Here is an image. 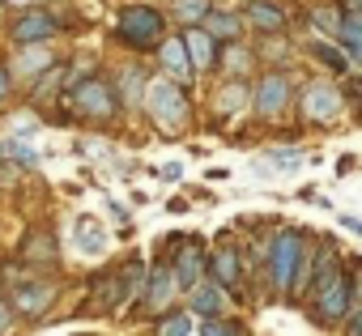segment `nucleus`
Instances as JSON below:
<instances>
[{"instance_id":"1","label":"nucleus","mask_w":362,"mask_h":336,"mask_svg":"<svg viewBox=\"0 0 362 336\" xmlns=\"http://www.w3.org/2000/svg\"><path fill=\"white\" fill-rule=\"evenodd\" d=\"M115 39L132 52H153L166 43V18L153 5H124L115 18Z\"/></svg>"},{"instance_id":"2","label":"nucleus","mask_w":362,"mask_h":336,"mask_svg":"<svg viewBox=\"0 0 362 336\" xmlns=\"http://www.w3.org/2000/svg\"><path fill=\"white\" fill-rule=\"evenodd\" d=\"M303 234H307V230H281V234L273 239V247H269V281H273L277 294L294 289V281L307 272V260H303L307 239H303Z\"/></svg>"},{"instance_id":"3","label":"nucleus","mask_w":362,"mask_h":336,"mask_svg":"<svg viewBox=\"0 0 362 336\" xmlns=\"http://www.w3.org/2000/svg\"><path fill=\"white\" fill-rule=\"evenodd\" d=\"M145 107L153 115V124H166V128H179L188 119V98L170 77H153L145 81Z\"/></svg>"},{"instance_id":"4","label":"nucleus","mask_w":362,"mask_h":336,"mask_svg":"<svg viewBox=\"0 0 362 336\" xmlns=\"http://www.w3.org/2000/svg\"><path fill=\"white\" fill-rule=\"evenodd\" d=\"M175 247H179V256H175V264H170L175 285H179V289H197V285H205V272H209L205 243H201V239H184V243H175Z\"/></svg>"},{"instance_id":"5","label":"nucleus","mask_w":362,"mask_h":336,"mask_svg":"<svg viewBox=\"0 0 362 336\" xmlns=\"http://www.w3.org/2000/svg\"><path fill=\"white\" fill-rule=\"evenodd\" d=\"M349 302H354L349 272H341V268H337V277H332L328 285H320V289H315V319H320V323H341V319H345V311H349Z\"/></svg>"},{"instance_id":"6","label":"nucleus","mask_w":362,"mask_h":336,"mask_svg":"<svg viewBox=\"0 0 362 336\" xmlns=\"http://www.w3.org/2000/svg\"><path fill=\"white\" fill-rule=\"evenodd\" d=\"M73 107L81 111V115H90V119H111L115 111H119V98L111 94V85L107 81H77V90H73Z\"/></svg>"},{"instance_id":"7","label":"nucleus","mask_w":362,"mask_h":336,"mask_svg":"<svg viewBox=\"0 0 362 336\" xmlns=\"http://www.w3.org/2000/svg\"><path fill=\"white\" fill-rule=\"evenodd\" d=\"M56 30H60V22H56L47 9H26V13L13 22V30H9V35H13V43H18V47H39V43H47Z\"/></svg>"},{"instance_id":"8","label":"nucleus","mask_w":362,"mask_h":336,"mask_svg":"<svg viewBox=\"0 0 362 336\" xmlns=\"http://www.w3.org/2000/svg\"><path fill=\"white\" fill-rule=\"evenodd\" d=\"M303 111H307V119L328 124V119L341 111V90L328 85V81H311V85L303 90Z\"/></svg>"},{"instance_id":"9","label":"nucleus","mask_w":362,"mask_h":336,"mask_svg":"<svg viewBox=\"0 0 362 336\" xmlns=\"http://www.w3.org/2000/svg\"><path fill=\"white\" fill-rule=\"evenodd\" d=\"M52 298H56V285H52V281H22V285L13 289V311H18L22 319H39Z\"/></svg>"},{"instance_id":"10","label":"nucleus","mask_w":362,"mask_h":336,"mask_svg":"<svg viewBox=\"0 0 362 336\" xmlns=\"http://www.w3.org/2000/svg\"><path fill=\"white\" fill-rule=\"evenodd\" d=\"M252 102H256L260 115H277V111L290 102V77H286V73H269V77H260Z\"/></svg>"},{"instance_id":"11","label":"nucleus","mask_w":362,"mask_h":336,"mask_svg":"<svg viewBox=\"0 0 362 336\" xmlns=\"http://www.w3.org/2000/svg\"><path fill=\"white\" fill-rule=\"evenodd\" d=\"M162 68H166L170 81H192V77H197V68H192V60H188V47H184V35L162 43Z\"/></svg>"},{"instance_id":"12","label":"nucleus","mask_w":362,"mask_h":336,"mask_svg":"<svg viewBox=\"0 0 362 336\" xmlns=\"http://www.w3.org/2000/svg\"><path fill=\"white\" fill-rule=\"evenodd\" d=\"M184 47H188V60H192V68H214V60H218V43L205 35V26H192V30H184Z\"/></svg>"},{"instance_id":"13","label":"nucleus","mask_w":362,"mask_h":336,"mask_svg":"<svg viewBox=\"0 0 362 336\" xmlns=\"http://www.w3.org/2000/svg\"><path fill=\"white\" fill-rule=\"evenodd\" d=\"M209 277H214V285L235 289V285H239V251H235V247H218V251L209 256Z\"/></svg>"},{"instance_id":"14","label":"nucleus","mask_w":362,"mask_h":336,"mask_svg":"<svg viewBox=\"0 0 362 336\" xmlns=\"http://www.w3.org/2000/svg\"><path fill=\"white\" fill-rule=\"evenodd\" d=\"M124 277H128V268L124 272H107V277H98V285H94V302L103 306V311H115L128 294H124Z\"/></svg>"},{"instance_id":"15","label":"nucleus","mask_w":362,"mask_h":336,"mask_svg":"<svg viewBox=\"0 0 362 336\" xmlns=\"http://www.w3.org/2000/svg\"><path fill=\"white\" fill-rule=\"evenodd\" d=\"M247 22H252V26H260L264 35L286 30V13H281L277 5H269V0H252V5H247Z\"/></svg>"},{"instance_id":"16","label":"nucleus","mask_w":362,"mask_h":336,"mask_svg":"<svg viewBox=\"0 0 362 336\" xmlns=\"http://www.w3.org/2000/svg\"><path fill=\"white\" fill-rule=\"evenodd\" d=\"M170 294H175V272H170V264H158L153 277H149V294H145V302H149L153 311H162V306L170 302Z\"/></svg>"},{"instance_id":"17","label":"nucleus","mask_w":362,"mask_h":336,"mask_svg":"<svg viewBox=\"0 0 362 336\" xmlns=\"http://www.w3.org/2000/svg\"><path fill=\"white\" fill-rule=\"evenodd\" d=\"M222 302H226V289H222V285H197V289H192V311L205 315V319H218Z\"/></svg>"},{"instance_id":"18","label":"nucleus","mask_w":362,"mask_h":336,"mask_svg":"<svg viewBox=\"0 0 362 336\" xmlns=\"http://www.w3.org/2000/svg\"><path fill=\"white\" fill-rule=\"evenodd\" d=\"M209 13H214L209 0H175V18L184 22L188 30H192V26H205V18H209Z\"/></svg>"},{"instance_id":"19","label":"nucleus","mask_w":362,"mask_h":336,"mask_svg":"<svg viewBox=\"0 0 362 336\" xmlns=\"http://www.w3.org/2000/svg\"><path fill=\"white\" fill-rule=\"evenodd\" d=\"M239 26H243V22H239L235 13H209V18H205V35H209L214 43H218V39H226V43L239 39Z\"/></svg>"},{"instance_id":"20","label":"nucleus","mask_w":362,"mask_h":336,"mask_svg":"<svg viewBox=\"0 0 362 336\" xmlns=\"http://www.w3.org/2000/svg\"><path fill=\"white\" fill-rule=\"evenodd\" d=\"M77 247H81V251H90V256H98V251L107 247L103 226H98L94 217H81V222H77Z\"/></svg>"},{"instance_id":"21","label":"nucleus","mask_w":362,"mask_h":336,"mask_svg":"<svg viewBox=\"0 0 362 336\" xmlns=\"http://www.w3.org/2000/svg\"><path fill=\"white\" fill-rule=\"evenodd\" d=\"M56 60L43 52V47H26L22 52V60H18V73H26V77H39V73H47Z\"/></svg>"},{"instance_id":"22","label":"nucleus","mask_w":362,"mask_h":336,"mask_svg":"<svg viewBox=\"0 0 362 336\" xmlns=\"http://www.w3.org/2000/svg\"><path fill=\"white\" fill-rule=\"evenodd\" d=\"M22 260H30V264H52V260H56L52 239H47V234H30V243L22 247Z\"/></svg>"},{"instance_id":"23","label":"nucleus","mask_w":362,"mask_h":336,"mask_svg":"<svg viewBox=\"0 0 362 336\" xmlns=\"http://www.w3.org/2000/svg\"><path fill=\"white\" fill-rule=\"evenodd\" d=\"M243 102H247V85H243V81H230V85H222V94H218V107H222L226 115L243 111Z\"/></svg>"},{"instance_id":"24","label":"nucleus","mask_w":362,"mask_h":336,"mask_svg":"<svg viewBox=\"0 0 362 336\" xmlns=\"http://www.w3.org/2000/svg\"><path fill=\"white\" fill-rule=\"evenodd\" d=\"M337 35H341V43L349 47V56H354V60L362 64V22H358V18H345Z\"/></svg>"},{"instance_id":"25","label":"nucleus","mask_w":362,"mask_h":336,"mask_svg":"<svg viewBox=\"0 0 362 336\" xmlns=\"http://www.w3.org/2000/svg\"><path fill=\"white\" fill-rule=\"evenodd\" d=\"M311 56H315L324 68H332V73H345V68H349V60H345L337 47H328V43H311Z\"/></svg>"},{"instance_id":"26","label":"nucleus","mask_w":362,"mask_h":336,"mask_svg":"<svg viewBox=\"0 0 362 336\" xmlns=\"http://www.w3.org/2000/svg\"><path fill=\"white\" fill-rule=\"evenodd\" d=\"M201 336H247V328L218 315V319H205V332H201Z\"/></svg>"},{"instance_id":"27","label":"nucleus","mask_w":362,"mask_h":336,"mask_svg":"<svg viewBox=\"0 0 362 336\" xmlns=\"http://www.w3.org/2000/svg\"><path fill=\"white\" fill-rule=\"evenodd\" d=\"M158 336H192V319L188 315H166L158 323Z\"/></svg>"},{"instance_id":"28","label":"nucleus","mask_w":362,"mask_h":336,"mask_svg":"<svg viewBox=\"0 0 362 336\" xmlns=\"http://www.w3.org/2000/svg\"><path fill=\"white\" fill-rule=\"evenodd\" d=\"M5 153H9L13 162H22V166H35V149L22 145V140H5Z\"/></svg>"},{"instance_id":"29","label":"nucleus","mask_w":362,"mask_h":336,"mask_svg":"<svg viewBox=\"0 0 362 336\" xmlns=\"http://www.w3.org/2000/svg\"><path fill=\"white\" fill-rule=\"evenodd\" d=\"M247 64H252V56H247V52H230V73H243Z\"/></svg>"},{"instance_id":"30","label":"nucleus","mask_w":362,"mask_h":336,"mask_svg":"<svg viewBox=\"0 0 362 336\" xmlns=\"http://www.w3.org/2000/svg\"><path fill=\"white\" fill-rule=\"evenodd\" d=\"M9 98V73H5V64H0V102Z\"/></svg>"},{"instance_id":"31","label":"nucleus","mask_w":362,"mask_h":336,"mask_svg":"<svg viewBox=\"0 0 362 336\" xmlns=\"http://www.w3.org/2000/svg\"><path fill=\"white\" fill-rule=\"evenodd\" d=\"M13 323V315H9V306H5V298H0V332H5Z\"/></svg>"},{"instance_id":"32","label":"nucleus","mask_w":362,"mask_h":336,"mask_svg":"<svg viewBox=\"0 0 362 336\" xmlns=\"http://www.w3.org/2000/svg\"><path fill=\"white\" fill-rule=\"evenodd\" d=\"M349 9H354V18H362V0H349Z\"/></svg>"},{"instance_id":"33","label":"nucleus","mask_w":362,"mask_h":336,"mask_svg":"<svg viewBox=\"0 0 362 336\" xmlns=\"http://www.w3.org/2000/svg\"><path fill=\"white\" fill-rule=\"evenodd\" d=\"M5 5H30V0H5Z\"/></svg>"}]
</instances>
